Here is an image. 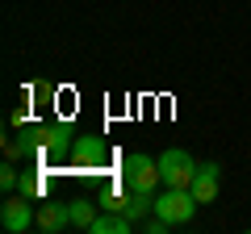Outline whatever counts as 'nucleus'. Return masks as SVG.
<instances>
[{"instance_id": "ddd939ff", "label": "nucleus", "mask_w": 251, "mask_h": 234, "mask_svg": "<svg viewBox=\"0 0 251 234\" xmlns=\"http://www.w3.org/2000/svg\"><path fill=\"white\" fill-rule=\"evenodd\" d=\"M17 180H21V171L13 167V163H4V167H0V188L13 192V188H17Z\"/></svg>"}, {"instance_id": "423d86ee", "label": "nucleus", "mask_w": 251, "mask_h": 234, "mask_svg": "<svg viewBox=\"0 0 251 234\" xmlns=\"http://www.w3.org/2000/svg\"><path fill=\"white\" fill-rule=\"evenodd\" d=\"M105 159H109L105 138H97V134H80L75 138V146H72V163L75 167H105Z\"/></svg>"}, {"instance_id": "1a4fd4ad", "label": "nucleus", "mask_w": 251, "mask_h": 234, "mask_svg": "<svg viewBox=\"0 0 251 234\" xmlns=\"http://www.w3.org/2000/svg\"><path fill=\"white\" fill-rule=\"evenodd\" d=\"M130 226H134V217L109 209V213H100L97 222H92V234H130Z\"/></svg>"}, {"instance_id": "6e6552de", "label": "nucleus", "mask_w": 251, "mask_h": 234, "mask_svg": "<svg viewBox=\"0 0 251 234\" xmlns=\"http://www.w3.org/2000/svg\"><path fill=\"white\" fill-rule=\"evenodd\" d=\"M193 197L201 205H209L218 197V163H201L197 167V176H193Z\"/></svg>"}, {"instance_id": "9b49d317", "label": "nucleus", "mask_w": 251, "mask_h": 234, "mask_svg": "<svg viewBox=\"0 0 251 234\" xmlns=\"http://www.w3.org/2000/svg\"><path fill=\"white\" fill-rule=\"evenodd\" d=\"M46 180L42 176H34V171H21V180H17V192H25V197H42Z\"/></svg>"}, {"instance_id": "7ed1b4c3", "label": "nucleus", "mask_w": 251, "mask_h": 234, "mask_svg": "<svg viewBox=\"0 0 251 234\" xmlns=\"http://www.w3.org/2000/svg\"><path fill=\"white\" fill-rule=\"evenodd\" d=\"M29 134H34V146H38L42 155H50V159L72 155V146H75V134H72L67 121H46V126H34Z\"/></svg>"}, {"instance_id": "39448f33", "label": "nucleus", "mask_w": 251, "mask_h": 234, "mask_svg": "<svg viewBox=\"0 0 251 234\" xmlns=\"http://www.w3.org/2000/svg\"><path fill=\"white\" fill-rule=\"evenodd\" d=\"M197 205H201V201L193 197V188H163L159 197H155V213H159V217H168L172 226L188 222V217L197 213Z\"/></svg>"}, {"instance_id": "4468645a", "label": "nucleus", "mask_w": 251, "mask_h": 234, "mask_svg": "<svg viewBox=\"0 0 251 234\" xmlns=\"http://www.w3.org/2000/svg\"><path fill=\"white\" fill-rule=\"evenodd\" d=\"M9 121H13V126H25V121H29V109H17V113H13Z\"/></svg>"}, {"instance_id": "9d476101", "label": "nucleus", "mask_w": 251, "mask_h": 234, "mask_svg": "<svg viewBox=\"0 0 251 234\" xmlns=\"http://www.w3.org/2000/svg\"><path fill=\"white\" fill-rule=\"evenodd\" d=\"M97 201L92 197H75L72 201V226H80V230H92V222H97Z\"/></svg>"}, {"instance_id": "f257e3e1", "label": "nucleus", "mask_w": 251, "mask_h": 234, "mask_svg": "<svg viewBox=\"0 0 251 234\" xmlns=\"http://www.w3.org/2000/svg\"><path fill=\"white\" fill-rule=\"evenodd\" d=\"M122 180L130 192H155L163 184V171H159V159H151V155H126L122 163Z\"/></svg>"}, {"instance_id": "f8f14e48", "label": "nucleus", "mask_w": 251, "mask_h": 234, "mask_svg": "<svg viewBox=\"0 0 251 234\" xmlns=\"http://www.w3.org/2000/svg\"><path fill=\"white\" fill-rule=\"evenodd\" d=\"M29 146H34V134L25 130V134H17V138H9V142H4V155H9V159H21Z\"/></svg>"}, {"instance_id": "20e7f679", "label": "nucleus", "mask_w": 251, "mask_h": 234, "mask_svg": "<svg viewBox=\"0 0 251 234\" xmlns=\"http://www.w3.org/2000/svg\"><path fill=\"white\" fill-rule=\"evenodd\" d=\"M0 226H4L9 234H25L29 226H38L34 197H25V192H9L4 205H0Z\"/></svg>"}, {"instance_id": "f03ea898", "label": "nucleus", "mask_w": 251, "mask_h": 234, "mask_svg": "<svg viewBox=\"0 0 251 234\" xmlns=\"http://www.w3.org/2000/svg\"><path fill=\"white\" fill-rule=\"evenodd\" d=\"M201 163H193V155L184 146H168L159 155V171H163V188H193V176H197Z\"/></svg>"}, {"instance_id": "0eeeda50", "label": "nucleus", "mask_w": 251, "mask_h": 234, "mask_svg": "<svg viewBox=\"0 0 251 234\" xmlns=\"http://www.w3.org/2000/svg\"><path fill=\"white\" fill-rule=\"evenodd\" d=\"M63 226H72V205H59V201L38 205V230L54 234V230H63Z\"/></svg>"}]
</instances>
